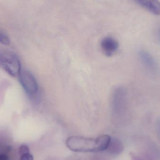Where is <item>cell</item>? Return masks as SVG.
Here are the masks:
<instances>
[{"label":"cell","mask_w":160,"mask_h":160,"mask_svg":"<svg viewBox=\"0 0 160 160\" xmlns=\"http://www.w3.org/2000/svg\"><path fill=\"white\" fill-rule=\"evenodd\" d=\"M67 146L72 151L82 153H91L99 151L97 138H86L82 136H72L66 142Z\"/></svg>","instance_id":"1"},{"label":"cell","mask_w":160,"mask_h":160,"mask_svg":"<svg viewBox=\"0 0 160 160\" xmlns=\"http://www.w3.org/2000/svg\"><path fill=\"white\" fill-rule=\"evenodd\" d=\"M0 68L13 77H18L22 70L18 55L9 51L0 52Z\"/></svg>","instance_id":"2"},{"label":"cell","mask_w":160,"mask_h":160,"mask_svg":"<svg viewBox=\"0 0 160 160\" xmlns=\"http://www.w3.org/2000/svg\"><path fill=\"white\" fill-rule=\"evenodd\" d=\"M18 77L22 88L30 98H32L37 96L38 84L32 74L27 69H22Z\"/></svg>","instance_id":"3"},{"label":"cell","mask_w":160,"mask_h":160,"mask_svg":"<svg viewBox=\"0 0 160 160\" xmlns=\"http://www.w3.org/2000/svg\"><path fill=\"white\" fill-rule=\"evenodd\" d=\"M101 47L103 53L106 56H111L117 50L118 48V43L113 38L107 37L102 40Z\"/></svg>","instance_id":"4"},{"label":"cell","mask_w":160,"mask_h":160,"mask_svg":"<svg viewBox=\"0 0 160 160\" xmlns=\"http://www.w3.org/2000/svg\"><path fill=\"white\" fill-rule=\"evenodd\" d=\"M139 5L152 14L160 15V2L158 0H134Z\"/></svg>","instance_id":"5"},{"label":"cell","mask_w":160,"mask_h":160,"mask_svg":"<svg viewBox=\"0 0 160 160\" xmlns=\"http://www.w3.org/2000/svg\"><path fill=\"white\" fill-rule=\"evenodd\" d=\"M99 151H103L109 147L111 144V138L109 135L104 134L97 138Z\"/></svg>","instance_id":"6"},{"label":"cell","mask_w":160,"mask_h":160,"mask_svg":"<svg viewBox=\"0 0 160 160\" xmlns=\"http://www.w3.org/2000/svg\"><path fill=\"white\" fill-rule=\"evenodd\" d=\"M139 55L142 62L146 66L151 68H154L155 67V61L149 53L144 51H141Z\"/></svg>","instance_id":"7"},{"label":"cell","mask_w":160,"mask_h":160,"mask_svg":"<svg viewBox=\"0 0 160 160\" xmlns=\"http://www.w3.org/2000/svg\"><path fill=\"white\" fill-rule=\"evenodd\" d=\"M0 43L5 45H9L10 43L9 37L2 31H0Z\"/></svg>","instance_id":"8"},{"label":"cell","mask_w":160,"mask_h":160,"mask_svg":"<svg viewBox=\"0 0 160 160\" xmlns=\"http://www.w3.org/2000/svg\"><path fill=\"white\" fill-rule=\"evenodd\" d=\"M28 153H30V149L28 146L26 145H22L19 148V154L20 156L28 154Z\"/></svg>","instance_id":"9"},{"label":"cell","mask_w":160,"mask_h":160,"mask_svg":"<svg viewBox=\"0 0 160 160\" xmlns=\"http://www.w3.org/2000/svg\"><path fill=\"white\" fill-rule=\"evenodd\" d=\"M20 160H34V158L32 155L28 153L21 156Z\"/></svg>","instance_id":"10"},{"label":"cell","mask_w":160,"mask_h":160,"mask_svg":"<svg viewBox=\"0 0 160 160\" xmlns=\"http://www.w3.org/2000/svg\"><path fill=\"white\" fill-rule=\"evenodd\" d=\"M0 160H8V158L4 154H0Z\"/></svg>","instance_id":"11"},{"label":"cell","mask_w":160,"mask_h":160,"mask_svg":"<svg viewBox=\"0 0 160 160\" xmlns=\"http://www.w3.org/2000/svg\"><path fill=\"white\" fill-rule=\"evenodd\" d=\"M158 130H159V132H160V122L159 123L158 125Z\"/></svg>","instance_id":"12"}]
</instances>
